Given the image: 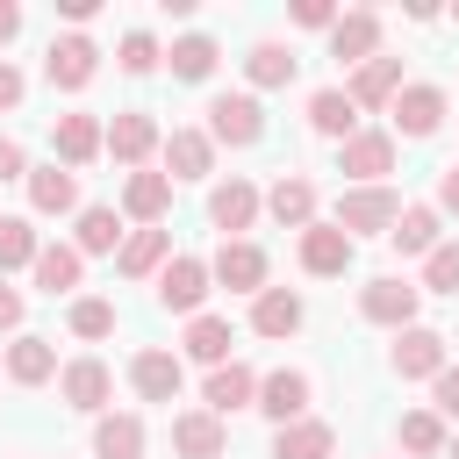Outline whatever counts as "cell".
<instances>
[{"label":"cell","mask_w":459,"mask_h":459,"mask_svg":"<svg viewBox=\"0 0 459 459\" xmlns=\"http://www.w3.org/2000/svg\"><path fill=\"white\" fill-rule=\"evenodd\" d=\"M394 215H402V194H394V186H351V194H337V215H330V222L359 244V237H373V230L387 237Z\"/></svg>","instance_id":"6da1fadb"},{"label":"cell","mask_w":459,"mask_h":459,"mask_svg":"<svg viewBox=\"0 0 459 459\" xmlns=\"http://www.w3.org/2000/svg\"><path fill=\"white\" fill-rule=\"evenodd\" d=\"M416 308H423V287H416V280H402V273H380V280H366V287H359V316H366V323H380V330H409V323H416Z\"/></svg>","instance_id":"7a4b0ae2"},{"label":"cell","mask_w":459,"mask_h":459,"mask_svg":"<svg viewBox=\"0 0 459 459\" xmlns=\"http://www.w3.org/2000/svg\"><path fill=\"white\" fill-rule=\"evenodd\" d=\"M337 172L359 179V186H387V172H394V129H351L337 143Z\"/></svg>","instance_id":"3957f363"},{"label":"cell","mask_w":459,"mask_h":459,"mask_svg":"<svg viewBox=\"0 0 459 459\" xmlns=\"http://www.w3.org/2000/svg\"><path fill=\"white\" fill-rule=\"evenodd\" d=\"M258 136H265V108H258V93H215V100H208V143L244 151V143H258Z\"/></svg>","instance_id":"277c9868"},{"label":"cell","mask_w":459,"mask_h":459,"mask_svg":"<svg viewBox=\"0 0 459 459\" xmlns=\"http://www.w3.org/2000/svg\"><path fill=\"white\" fill-rule=\"evenodd\" d=\"M93 72H100V43H93L86 29H72V36H50V50H43V79H50V86L79 93Z\"/></svg>","instance_id":"5b68a950"},{"label":"cell","mask_w":459,"mask_h":459,"mask_svg":"<svg viewBox=\"0 0 459 459\" xmlns=\"http://www.w3.org/2000/svg\"><path fill=\"white\" fill-rule=\"evenodd\" d=\"M265 251L251 244V237H222V251L208 258V280H222L230 294H265Z\"/></svg>","instance_id":"8992f818"},{"label":"cell","mask_w":459,"mask_h":459,"mask_svg":"<svg viewBox=\"0 0 459 459\" xmlns=\"http://www.w3.org/2000/svg\"><path fill=\"white\" fill-rule=\"evenodd\" d=\"M351 258H359V244H351L337 222H308V230H301V273H316V280H344Z\"/></svg>","instance_id":"52a82bcc"},{"label":"cell","mask_w":459,"mask_h":459,"mask_svg":"<svg viewBox=\"0 0 459 459\" xmlns=\"http://www.w3.org/2000/svg\"><path fill=\"white\" fill-rule=\"evenodd\" d=\"M387 366H394L402 380H437V373H445V337H437L430 323H409V330H394Z\"/></svg>","instance_id":"ba28073f"},{"label":"cell","mask_w":459,"mask_h":459,"mask_svg":"<svg viewBox=\"0 0 459 459\" xmlns=\"http://www.w3.org/2000/svg\"><path fill=\"white\" fill-rule=\"evenodd\" d=\"M308 394H316V380H308L301 366H273V373L258 380V402H251V409H265L273 423H301V416H308Z\"/></svg>","instance_id":"9c48e42d"},{"label":"cell","mask_w":459,"mask_h":459,"mask_svg":"<svg viewBox=\"0 0 459 459\" xmlns=\"http://www.w3.org/2000/svg\"><path fill=\"white\" fill-rule=\"evenodd\" d=\"M387 115H394V136H437V122H445V86L416 79V86H402V93L387 100Z\"/></svg>","instance_id":"30bf717a"},{"label":"cell","mask_w":459,"mask_h":459,"mask_svg":"<svg viewBox=\"0 0 459 459\" xmlns=\"http://www.w3.org/2000/svg\"><path fill=\"white\" fill-rule=\"evenodd\" d=\"M330 57H337V65H351V72H359L366 57H380V14H373V7L337 14V22H330Z\"/></svg>","instance_id":"8fae6325"},{"label":"cell","mask_w":459,"mask_h":459,"mask_svg":"<svg viewBox=\"0 0 459 459\" xmlns=\"http://www.w3.org/2000/svg\"><path fill=\"white\" fill-rule=\"evenodd\" d=\"M158 143H165V136H158V122H151L143 108H122V115L100 129V151H115V165H143Z\"/></svg>","instance_id":"7c38bea8"},{"label":"cell","mask_w":459,"mask_h":459,"mask_svg":"<svg viewBox=\"0 0 459 459\" xmlns=\"http://www.w3.org/2000/svg\"><path fill=\"white\" fill-rule=\"evenodd\" d=\"M201 301H208V258H165V273H158V308L194 316Z\"/></svg>","instance_id":"4fadbf2b"},{"label":"cell","mask_w":459,"mask_h":459,"mask_svg":"<svg viewBox=\"0 0 459 459\" xmlns=\"http://www.w3.org/2000/svg\"><path fill=\"white\" fill-rule=\"evenodd\" d=\"M258 208H265V201H258L251 179H222V186L208 194V222H215L222 237H244V230L258 222Z\"/></svg>","instance_id":"5bb4252c"},{"label":"cell","mask_w":459,"mask_h":459,"mask_svg":"<svg viewBox=\"0 0 459 459\" xmlns=\"http://www.w3.org/2000/svg\"><path fill=\"white\" fill-rule=\"evenodd\" d=\"M165 258H172V230H129L122 251H115V273L122 280H158Z\"/></svg>","instance_id":"9a60e30c"},{"label":"cell","mask_w":459,"mask_h":459,"mask_svg":"<svg viewBox=\"0 0 459 459\" xmlns=\"http://www.w3.org/2000/svg\"><path fill=\"white\" fill-rule=\"evenodd\" d=\"M57 387H65V402H72V409H86V416H108V394H115V373H108L100 359H72V366L57 373Z\"/></svg>","instance_id":"2e32d148"},{"label":"cell","mask_w":459,"mask_h":459,"mask_svg":"<svg viewBox=\"0 0 459 459\" xmlns=\"http://www.w3.org/2000/svg\"><path fill=\"white\" fill-rule=\"evenodd\" d=\"M409 79H402V57H366L351 79H344V93H351V108H387L394 93H402Z\"/></svg>","instance_id":"e0dca14e"},{"label":"cell","mask_w":459,"mask_h":459,"mask_svg":"<svg viewBox=\"0 0 459 459\" xmlns=\"http://www.w3.org/2000/svg\"><path fill=\"white\" fill-rule=\"evenodd\" d=\"M165 208H172V179H165V172H129V179H122V215H129V222L158 230Z\"/></svg>","instance_id":"ac0fdd59"},{"label":"cell","mask_w":459,"mask_h":459,"mask_svg":"<svg viewBox=\"0 0 459 459\" xmlns=\"http://www.w3.org/2000/svg\"><path fill=\"white\" fill-rule=\"evenodd\" d=\"M201 402H208V416H230V409H251L258 402V373L251 366H208V387H201Z\"/></svg>","instance_id":"d6986e66"},{"label":"cell","mask_w":459,"mask_h":459,"mask_svg":"<svg viewBox=\"0 0 459 459\" xmlns=\"http://www.w3.org/2000/svg\"><path fill=\"white\" fill-rule=\"evenodd\" d=\"M222 445H230L222 416H208V409L172 416V452H179V459H222Z\"/></svg>","instance_id":"ffe728a7"},{"label":"cell","mask_w":459,"mask_h":459,"mask_svg":"<svg viewBox=\"0 0 459 459\" xmlns=\"http://www.w3.org/2000/svg\"><path fill=\"white\" fill-rule=\"evenodd\" d=\"M158 151H165V179H208V165H215L208 129H172Z\"/></svg>","instance_id":"44dd1931"},{"label":"cell","mask_w":459,"mask_h":459,"mask_svg":"<svg viewBox=\"0 0 459 459\" xmlns=\"http://www.w3.org/2000/svg\"><path fill=\"white\" fill-rule=\"evenodd\" d=\"M29 208L36 215H72L79 208V179L50 158V165H29Z\"/></svg>","instance_id":"7402d4cb"},{"label":"cell","mask_w":459,"mask_h":459,"mask_svg":"<svg viewBox=\"0 0 459 459\" xmlns=\"http://www.w3.org/2000/svg\"><path fill=\"white\" fill-rule=\"evenodd\" d=\"M265 208H273V222H280V230H308V222H316V179L280 172V179H273V194H265Z\"/></svg>","instance_id":"603a6c76"},{"label":"cell","mask_w":459,"mask_h":459,"mask_svg":"<svg viewBox=\"0 0 459 459\" xmlns=\"http://www.w3.org/2000/svg\"><path fill=\"white\" fill-rule=\"evenodd\" d=\"M301 316H308V308H301L294 287H265V294H251V330H258V337H294Z\"/></svg>","instance_id":"cb8c5ba5"},{"label":"cell","mask_w":459,"mask_h":459,"mask_svg":"<svg viewBox=\"0 0 459 459\" xmlns=\"http://www.w3.org/2000/svg\"><path fill=\"white\" fill-rule=\"evenodd\" d=\"M93 459H143V416L108 409V416L93 423Z\"/></svg>","instance_id":"d4e9b609"},{"label":"cell","mask_w":459,"mask_h":459,"mask_svg":"<svg viewBox=\"0 0 459 459\" xmlns=\"http://www.w3.org/2000/svg\"><path fill=\"white\" fill-rule=\"evenodd\" d=\"M337 452V430L330 423H316V416H301V423H280L273 430V459H330Z\"/></svg>","instance_id":"484cf974"},{"label":"cell","mask_w":459,"mask_h":459,"mask_svg":"<svg viewBox=\"0 0 459 459\" xmlns=\"http://www.w3.org/2000/svg\"><path fill=\"white\" fill-rule=\"evenodd\" d=\"M50 143H57V165H65V172H72V165H93V158H100V122H93V115H57Z\"/></svg>","instance_id":"4316f807"},{"label":"cell","mask_w":459,"mask_h":459,"mask_svg":"<svg viewBox=\"0 0 459 459\" xmlns=\"http://www.w3.org/2000/svg\"><path fill=\"white\" fill-rule=\"evenodd\" d=\"M129 387H136L143 402H172V394H179V359H172V351H136V359H129Z\"/></svg>","instance_id":"83f0119b"},{"label":"cell","mask_w":459,"mask_h":459,"mask_svg":"<svg viewBox=\"0 0 459 459\" xmlns=\"http://www.w3.org/2000/svg\"><path fill=\"white\" fill-rule=\"evenodd\" d=\"M308 129L344 143V136L359 129V108H351V93H344V86H323V93H308Z\"/></svg>","instance_id":"f1b7e54d"},{"label":"cell","mask_w":459,"mask_h":459,"mask_svg":"<svg viewBox=\"0 0 459 459\" xmlns=\"http://www.w3.org/2000/svg\"><path fill=\"white\" fill-rule=\"evenodd\" d=\"M122 215L115 208H79V230H72V251L79 258H100V251H122Z\"/></svg>","instance_id":"f546056e"},{"label":"cell","mask_w":459,"mask_h":459,"mask_svg":"<svg viewBox=\"0 0 459 459\" xmlns=\"http://www.w3.org/2000/svg\"><path fill=\"white\" fill-rule=\"evenodd\" d=\"M50 373H57V351H50V337H29V330H22V337L7 344V380H22V387H43Z\"/></svg>","instance_id":"4dcf8cb0"},{"label":"cell","mask_w":459,"mask_h":459,"mask_svg":"<svg viewBox=\"0 0 459 459\" xmlns=\"http://www.w3.org/2000/svg\"><path fill=\"white\" fill-rule=\"evenodd\" d=\"M387 244H394L402 258H416V251L430 258V251H437V208H402L394 230H387Z\"/></svg>","instance_id":"1f68e13d"},{"label":"cell","mask_w":459,"mask_h":459,"mask_svg":"<svg viewBox=\"0 0 459 459\" xmlns=\"http://www.w3.org/2000/svg\"><path fill=\"white\" fill-rule=\"evenodd\" d=\"M215 57H222V50H215V36H179V43L165 50L172 79H186V86H201V79L215 72Z\"/></svg>","instance_id":"d6a6232c"},{"label":"cell","mask_w":459,"mask_h":459,"mask_svg":"<svg viewBox=\"0 0 459 459\" xmlns=\"http://www.w3.org/2000/svg\"><path fill=\"white\" fill-rule=\"evenodd\" d=\"M29 273H36L43 294H72V287H79V251H72V244H43Z\"/></svg>","instance_id":"836d02e7"},{"label":"cell","mask_w":459,"mask_h":459,"mask_svg":"<svg viewBox=\"0 0 459 459\" xmlns=\"http://www.w3.org/2000/svg\"><path fill=\"white\" fill-rule=\"evenodd\" d=\"M294 65H301V57H294L287 43H251V50H244L251 86H287V79H294Z\"/></svg>","instance_id":"e575fe53"},{"label":"cell","mask_w":459,"mask_h":459,"mask_svg":"<svg viewBox=\"0 0 459 459\" xmlns=\"http://www.w3.org/2000/svg\"><path fill=\"white\" fill-rule=\"evenodd\" d=\"M186 359L230 366V323H222V316H194V323H186Z\"/></svg>","instance_id":"d590c367"},{"label":"cell","mask_w":459,"mask_h":459,"mask_svg":"<svg viewBox=\"0 0 459 459\" xmlns=\"http://www.w3.org/2000/svg\"><path fill=\"white\" fill-rule=\"evenodd\" d=\"M36 251H43V237L29 230V215H0V280L14 265H36Z\"/></svg>","instance_id":"8d00e7d4"},{"label":"cell","mask_w":459,"mask_h":459,"mask_svg":"<svg viewBox=\"0 0 459 459\" xmlns=\"http://www.w3.org/2000/svg\"><path fill=\"white\" fill-rule=\"evenodd\" d=\"M394 437H402V452H416V459H437V452H445V416H430V409H409Z\"/></svg>","instance_id":"74e56055"},{"label":"cell","mask_w":459,"mask_h":459,"mask_svg":"<svg viewBox=\"0 0 459 459\" xmlns=\"http://www.w3.org/2000/svg\"><path fill=\"white\" fill-rule=\"evenodd\" d=\"M115 65H122L129 79H143V72H158V65H165V50H158V36H151V29H129V36H122V57H115Z\"/></svg>","instance_id":"f35d334b"},{"label":"cell","mask_w":459,"mask_h":459,"mask_svg":"<svg viewBox=\"0 0 459 459\" xmlns=\"http://www.w3.org/2000/svg\"><path fill=\"white\" fill-rule=\"evenodd\" d=\"M72 337H115V301L79 294V301H72Z\"/></svg>","instance_id":"ab89813d"},{"label":"cell","mask_w":459,"mask_h":459,"mask_svg":"<svg viewBox=\"0 0 459 459\" xmlns=\"http://www.w3.org/2000/svg\"><path fill=\"white\" fill-rule=\"evenodd\" d=\"M423 294H459V244H437L423 258Z\"/></svg>","instance_id":"60d3db41"},{"label":"cell","mask_w":459,"mask_h":459,"mask_svg":"<svg viewBox=\"0 0 459 459\" xmlns=\"http://www.w3.org/2000/svg\"><path fill=\"white\" fill-rule=\"evenodd\" d=\"M430 402H437L430 416H459V366H445V373L430 380Z\"/></svg>","instance_id":"b9f144b4"},{"label":"cell","mask_w":459,"mask_h":459,"mask_svg":"<svg viewBox=\"0 0 459 459\" xmlns=\"http://www.w3.org/2000/svg\"><path fill=\"white\" fill-rule=\"evenodd\" d=\"M294 22H301V29H330L337 7H330V0H294Z\"/></svg>","instance_id":"7bdbcfd3"},{"label":"cell","mask_w":459,"mask_h":459,"mask_svg":"<svg viewBox=\"0 0 459 459\" xmlns=\"http://www.w3.org/2000/svg\"><path fill=\"white\" fill-rule=\"evenodd\" d=\"M0 179H29V151L14 136H0Z\"/></svg>","instance_id":"ee69618b"},{"label":"cell","mask_w":459,"mask_h":459,"mask_svg":"<svg viewBox=\"0 0 459 459\" xmlns=\"http://www.w3.org/2000/svg\"><path fill=\"white\" fill-rule=\"evenodd\" d=\"M22 93H29V79H22V72L0 57V108H22Z\"/></svg>","instance_id":"f6af8a7d"},{"label":"cell","mask_w":459,"mask_h":459,"mask_svg":"<svg viewBox=\"0 0 459 459\" xmlns=\"http://www.w3.org/2000/svg\"><path fill=\"white\" fill-rule=\"evenodd\" d=\"M437 215H459V165L437 172Z\"/></svg>","instance_id":"bcb514c9"},{"label":"cell","mask_w":459,"mask_h":459,"mask_svg":"<svg viewBox=\"0 0 459 459\" xmlns=\"http://www.w3.org/2000/svg\"><path fill=\"white\" fill-rule=\"evenodd\" d=\"M0 330H22V287L0 280Z\"/></svg>","instance_id":"7dc6e473"},{"label":"cell","mask_w":459,"mask_h":459,"mask_svg":"<svg viewBox=\"0 0 459 459\" xmlns=\"http://www.w3.org/2000/svg\"><path fill=\"white\" fill-rule=\"evenodd\" d=\"M14 36H22V7H14V0H0V50H7Z\"/></svg>","instance_id":"c3c4849f"},{"label":"cell","mask_w":459,"mask_h":459,"mask_svg":"<svg viewBox=\"0 0 459 459\" xmlns=\"http://www.w3.org/2000/svg\"><path fill=\"white\" fill-rule=\"evenodd\" d=\"M57 14H65V22H93V14H100V0H57Z\"/></svg>","instance_id":"681fc988"},{"label":"cell","mask_w":459,"mask_h":459,"mask_svg":"<svg viewBox=\"0 0 459 459\" xmlns=\"http://www.w3.org/2000/svg\"><path fill=\"white\" fill-rule=\"evenodd\" d=\"M445 459H459V437H445Z\"/></svg>","instance_id":"f907efd6"}]
</instances>
